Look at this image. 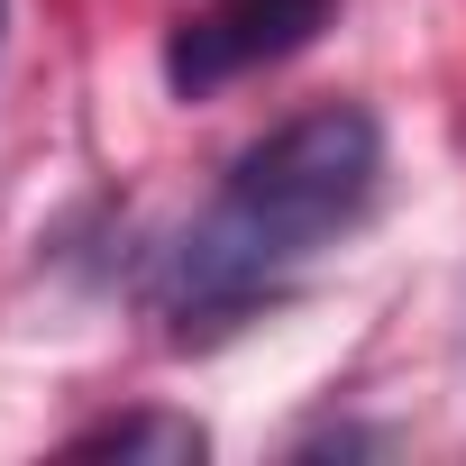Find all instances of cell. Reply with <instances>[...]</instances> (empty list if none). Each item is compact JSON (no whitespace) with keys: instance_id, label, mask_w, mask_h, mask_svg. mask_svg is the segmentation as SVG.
<instances>
[{"instance_id":"cell-1","label":"cell","mask_w":466,"mask_h":466,"mask_svg":"<svg viewBox=\"0 0 466 466\" xmlns=\"http://www.w3.org/2000/svg\"><path fill=\"white\" fill-rule=\"evenodd\" d=\"M384 192V128L366 101H311L275 119L219 174L201 219L165 257V311L183 329H219L275 302L302 266H320Z\"/></svg>"},{"instance_id":"cell-2","label":"cell","mask_w":466,"mask_h":466,"mask_svg":"<svg viewBox=\"0 0 466 466\" xmlns=\"http://www.w3.org/2000/svg\"><path fill=\"white\" fill-rule=\"evenodd\" d=\"M329 19H339V0H201V10H183L174 37H165V83L183 101H210L228 83L302 56Z\"/></svg>"},{"instance_id":"cell-3","label":"cell","mask_w":466,"mask_h":466,"mask_svg":"<svg viewBox=\"0 0 466 466\" xmlns=\"http://www.w3.org/2000/svg\"><path fill=\"white\" fill-rule=\"evenodd\" d=\"M210 439L192 420H165V411H128V420H101L74 439V457H165V466H192Z\"/></svg>"}]
</instances>
